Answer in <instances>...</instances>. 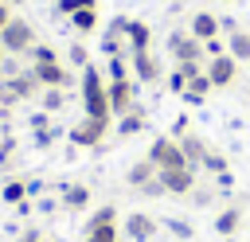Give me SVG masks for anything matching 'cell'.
Here are the masks:
<instances>
[{
	"instance_id": "39",
	"label": "cell",
	"mask_w": 250,
	"mask_h": 242,
	"mask_svg": "<svg viewBox=\"0 0 250 242\" xmlns=\"http://www.w3.org/2000/svg\"><path fill=\"white\" fill-rule=\"evenodd\" d=\"M215 187H219V191H230V187H234V176H230V172L215 176Z\"/></svg>"
},
{
	"instance_id": "13",
	"label": "cell",
	"mask_w": 250,
	"mask_h": 242,
	"mask_svg": "<svg viewBox=\"0 0 250 242\" xmlns=\"http://www.w3.org/2000/svg\"><path fill=\"white\" fill-rule=\"evenodd\" d=\"M125 47H129V55H137V51H152V27H148L145 20H129Z\"/></svg>"
},
{
	"instance_id": "29",
	"label": "cell",
	"mask_w": 250,
	"mask_h": 242,
	"mask_svg": "<svg viewBox=\"0 0 250 242\" xmlns=\"http://www.w3.org/2000/svg\"><path fill=\"white\" fill-rule=\"evenodd\" d=\"M121 234H117V226H94V230H86V242H117Z\"/></svg>"
},
{
	"instance_id": "47",
	"label": "cell",
	"mask_w": 250,
	"mask_h": 242,
	"mask_svg": "<svg viewBox=\"0 0 250 242\" xmlns=\"http://www.w3.org/2000/svg\"><path fill=\"white\" fill-rule=\"evenodd\" d=\"M117 242H121V238H117Z\"/></svg>"
},
{
	"instance_id": "11",
	"label": "cell",
	"mask_w": 250,
	"mask_h": 242,
	"mask_svg": "<svg viewBox=\"0 0 250 242\" xmlns=\"http://www.w3.org/2000/svg\"><path fill=\"white\" fill-rule=\"evenodd\" d=\"M156 219L152 215H145V211H133V215H125V238L129 242H152L156 238Z\"/></svg>"
},
{
	"instance_id": "28",
	"label": "cell",
	"mask_w": 250,
	"mask_h": 242,
	"mask_svg": "<svg viewBox=\"0 0 250 242\" xmlns=\"http://www.w3.org/2000/svg\"><path fill=\"white\" fill-rule=\"evenodd\" d=\"M133 70H129V62H125V55H109V82H117V78H129Z\"/></svg>"
},
{
	"instance_id": "43",
	"label": "cell",
	"mask_w": 250,
	"mask_h": 242,
	"mask_svg": "<svg viewBox=\"0 0 250 242\" xmlns=\"http://www.w3.org/2000/svg\"><path fill=\"white\" fill-rule=\"evenodd\" d=\"M78 8H98V0H78Z\"/></svg>"
},
{
	"instance_id": "30",
	"label": "cell",
	"mask_w": 250,
	"mask_h": 242,
	"mask_svg": "<svg viewBox=\"0 0 250 242\" xmlns=\"http://www.w3.org/2000/svg\"><path fill=\"white\" fill-rule=\"evenodd\" d=\"M66 59H70V66H90V51L82 47V43H70V51H66Z\"/></svg>"
},
{
	"instance_id": "37",
	"label": "cell",
	"mask_w": 250,
	"mask_h": 242,
	"mask_svg": "<svg viewBox=\"0 0 250 242\" xmlns=\"http://www.w3.org/2000/svg\"><path fill=\"white\" fill-rule=\"evenodd\" d=\"M55 12L59 16H74L78 12V0H55Z\"/></svg>"
},
{
	"instance_id": "44",
	"label": "cell",
	"mask_w": 250,
	"mask_h": 242,
	"mask_svg": "<svg viewBox=\"0 0 250 242\" xmlns=\"http://www.w3.org/2000/svg\"><path fill=\"white\" fill-rule=\"evenodd\" d=\"M8 4H23V0H8Z\"/></svg>"
},
{
	"instance_id": "40",
	"label": "cell",
	"mask_w": 250,
	"mask_h": 242,
	"mask_svg": "<svg viewBox=\"0 0 250 242\" xmlns=\"http://www.w3.org/2000/svg\"><path fill=\"white\" fill-rule=\"evenodd\" d=\"M51 125V117H47V109L43 113H31V129H47Z\"/></svg>"
},
{
	"instance_id": "27",
	"label": "cell",
	"mask_w": 250,
	"mask_h": 242,
	"mask_svg": "<svg viewBox=\"0 0 250 242\" xmlns=\"http://www.w3.org/2000/svg\"><path fill=\"white\" fill-rule=\"evenodd\" d=\"M27 55H31V66H35V62H59L55 47H47V43H35V47H31Z\"/></svg>"
},
{
	"instance_id": "22",
	"label": "cell",
	"mask_w": 250,
	"mask_h": 242,
	"mask_svg": "<svg viewBox=\"0 0 250 242\" xmlns=\"http://www.w3.org/2000/svg\"><path fill=\"white\" fill-rule=\"evenodd\" d=\"M70 23H74L78 35H90V31L98 27V8H78V12L70 16Z\"/></svg>"
},
{
	"instance_id": "26",
	"label": "cell",
	"mask_w": 250,
	"mask_h": 242,
	"mask_svg": "<svg viewBox=\"0 0 250 242\" xmlns=\"http://www.w3.org/2000/svg\"><path fill=\"white\" fill-rule=\"evenodd\" d=\"M39 98H43V109H47V113H59V109L66 105V90H55V86H51V90H43Z\"/></svg>"
},
{
	"instance_id": "12",
	"label": "cell",
	"mask_w": 250,
	"mask_h": 242,
	"mask_svg": "<svg viewBox=\"0 0 250 242\" xmlns=\"http://www.w3.org/2000/svg\"><path fill=\"white\" fill-rule=\"evenodd\" d=\"M125 31H129V16H117L109 27H105V35H102V51L105 55H125L129 47H125Z\"/></svg>"
},
{
	"instance_id": "41",
	"label": "cell",
	"mask_w": 250,
	"mask_h": 242,
	"mask_svg": "<svg viewBox=\"0 0 250 242\" xmlns=\"http://www.w3.org/2000/svg\"><path fill=\"white\" fill-rule=\"evenodd\" d=\"M16 242H43V234H39V230H20Z\"/></svg>"
},
{
	"instance_id": "18",
	"label": "cell",
	"mask_w": 250,
	"mask_h": 242,
	"mask_svg": "<svg viewBox=\"0 0 250 242\" xmlns=\"http://www.w3.org/2000/svg\"><path fill=\"white\" fill-rule=\"evenodd\" d=\"M145 125H148V113H145V105H133L129 113H121V117H117V133H121V137H137Z\"/></svg>"
},
{
	"instance_id": "8",
	"label": "cell",
	"mask_w": 250,
	"mask_h": 242,
	"mask_svg": "<svg viewBox=\"0 0 250 242\" xmlns=\"http://www.w3.org/2000/svg\"><path fill=\"white\" fill-rule=\"evenodd\" d=\"M203 70H207V78H211L215 90H227V86H234V78H238V59L219 55V59H207Z\"/></svg>"
},
{
	"instance_id": "34",
	"label": "cell",
	"mask_w": 250,
	"mask_h": 242,
	"mask_svg": "<svg viewBox=\"0 0 250 242\" xmlns=\"http://www.w3.org/2000/svg\"><path fill=\"white\" fill-rule=\"evenodd\" d=\"M188 199H191V203H195V207H207V203H211V199H215V191H211V187H199V183H195V187H191V195H188Z\"/></svg>"
},
{
	"instance_id": "6",
	"label": "cell",
	"mask_w": 250,
	"mask_h": 242,
	"mask_svg": "<svg viewBox=\"0 0 250 242\" xmlns=\"http://www.w3.org/2000/svg\"><path fill=\"white\" fill-rule=\"evenodd\" d=\"M105 129H109V121H98V117H82L66 137H70V144L74 148H98L102 141H105Z\"/></svg>"
},
{
	"instance_id": "35",
	"label": "cell",
	"mask_w": 250,
	"mask_h": 242,
	"mask_svg": "<svg viewBox=\"0 0 250 242\" xmlns=\"http://www.w3.org/2000/svg\"><path fill=\"white\" fill-rule=\"evenodd\" d=\"M137 191H141V195H148V199H156V195H164V183H160V172H156V176H152V180H148L145 187H137Z\"/></svg>"
},
{
	"instance_id": "4",
	"label": "cell",
	"mask_w": 250,
	"mask_h": 242,
	"mask_svg": "<svg viewBox=\"0 0 250 242\" xmlns=\"http://www.w3.org/2000/svg\"><path fill=\"white\" fill-rule=\"evenodd\" d=\"M168 55L176 59V62H203L207 55H203V43L191 35V31H172L168 35Z\"/></svg>"
},
{
	"instance_id": "5",
	"label": "cell",
	"mask_w": 250,
	"mask_h": 242,
	"mask_svg": "<svg viewBox=\"0 0 250 242\" xmlns=\"http://www.w3.org/2000/svg\"><path fill=\"white\" fill-rule=\"evenodd\" d=\"M105 94H109V113L121 117L137 105V78H117V82H105Z\"/></svg>"
},
{
	"instance_id": "25",
	"label": "cell",
	"mask_w": 250,
	"mask_h": 242,
	"mask_svg": "<svg viewBox=\"0 0 250 242\" xmlns=\"http://www.w3.org/2000/svg\"><path fill=\"white\" fill-rule=\"evenodd\" d=\"M0 195H4V203H12V207H16V203H23V199H27V183H23V180H8V183L0 187Z\"/></svg>"
},
{
	"instance_id": "2",
	"label": "cell",
	"mask_w": 250,
	"mask_h": 242,
	"mask_svg": "<svg viewBox=\"0 0 250 242\" xmlns=\"http://www.w3.org/2000/svg\"><path fill=\"white\" fill-rule=\"evenodd\" d=\"M0 47H4V55H27L35 47V27L20 16H12L8 27L0 31Z\"/></svg>"
},
{
	"instance_id": "17",
	"label": "cell",
	"mask_w": 250,
	"mask_h": 242,
	"mask_svg": "<svg viewBox=\"0 0 250 242\" xmlns=\"http://www.w3.org/2000/svg\"><path fill=\"white\" fill-rule=\"evenodd\" d=\"M238 226H242V203H230L215 215V234L230 238V234H238Z\"/></svg>"
},
{
	"instance_id": "10",
	"label": "cell",
	"mask_w": 250,
	"mask_h": 242,
	"mask_svg": "<svg viewBox=\"0 0 250 242\" xmlns=\"http://www.w3.org/2000/svg\"><path fill=\"white\" fill-rule=\"evenodd\" d=\"M160 183H164V195H191V187H195V168H168V172H160Z\"/></svg>"
},
{
	"instance_id": "3",
	"label": "cell",
	"mask_w": 250,
	"mask_h": 242,
	"mask_svg": "<svg viewBox=\"0 0 250 242\" xmlns=\"http://www.w3.org/2000/svg\"><path fill=\"white\" fill-rule=\"evenodd\" d=\"M148 160L156 164V172H168V168H184V164H188L176 137H156V141L148 144Z\"/></svg>"
},
{
	"instance_id": "1",
	"label": "cell",
	"mask_w": 250,
	"mask_h": 242,
	"mask_svg": "<svg viewBox=\"0 0 250 242\" xmlns=\"http://www.w3.org/2000/svg\"><path fill=\"white\" fill-rule=\"evenodd\" d=\"M78 90H82V109H86V117H98V121H109V117H113V113H109L105 78H102V70H98L94 62H90V66H82Z\"/></svg>"
},
{
	"instance_id": "9",
	"label": "cell",
	"mask_w": 250,
	"mask_h": 242,
	"mask_svg": "<svg viewBox=\"0 0 250 242\" xmlns=\"http://www.w3.org/2000/svg\"><path fill=\"white\" fill-rule=\"evenodd\" d=\"M31 70H35V78H39V86H43V90H51V86H55V90L74 86V74H70L62 62H35Z\"/></svg>"
},
{
	"instance_id": "16",
	"label": "cell",
	"mask_w": 250,
	"mask_h": 242,
	"mask_svg": "<svg viewBox=\"0 0 250 242\" xmlns=\"http://www.w3.org/2000/svg\"><path fill=\"white\" fill-rule=\"evenodd\" d=\"M211 90H215V86H211V78H207V70H199V74H191V78H188V90H184L180 98H184L188 105H203Z\"/></svg>"
},
{
	"instance_id": "45",
	"label": "cell",
	"mask_w": 250,
	"mask_h": 242,
	"mask_svg": "<svg viewBox=\"0 0 250 242\" xmlns=\"http://www.w3.org/2000/svg\"><path fill=\"white\" fill-rule=\"evenodd\" d=\"M0 59H4V47H0Z\"/></svg>"
},
{
	"instance_id": "14",
	"label": "cell",
	"mask_w": 250,
	"mask_h": 242,
	"mask_svg": "<svg viewBox=\"0 0 250 242\" xmlns=\"http://www.w3.org/2000/svg\"><path fill=\"white\" fill-rule=\"evenodd\" d=\"M188 31H191L199 43H207V39H215L223 27H219V16H215V12H195L191 23H188Z\"/></svg>"
},
{
	"instance_id": "38",
	"label": "cell",
	"mask_w": 250,
	"mask_h": 242,
	"mask_svg": "<svg viewBox=\"0 0 250 242\" xmlns=\"http://www.w3.org/2000/svg\"><path fill=\"white\" fill-rule=\"evenodd\" d=\"M184 133H191V125H188V117H176V121H172V137L180 141Z\"/></svg>"
},
{
	"instance_id": "20",
	"label": "cell",
	"mask_w": 250,
	"mask_h": 242,
	"mask_svg": "<svg viewBox=\"0 0 250 242\" xmlns=\"http://www.w3.org/2000/svg\"><path fill=\"white\" fill-rule=\"evenodd\" d=\"M62 207L66 211H86L90 207V187L86 183H66L62 187Z\"/></svg>"
},
{
	"instance_id": "7",
	"label": "cell",
	"mask_w": 250,
	"mask_h": 242,
	"mask_svg": "<svg viewBox=\"0 0 250 242\" xmlns=\"http://www.w3.org/2000/svg\"><path fill=\"white\" fill-rule=\"evenodd\" d=\"M129 70H133V78L145 82V86H156V82L164 78V66H160V59H156L152 51H137V55H129Z\"/></svg>"
},
{
	"instance_id": "48",
	"label": "cell",
	"mask_w": 250,
	"mask_h": 242,
	"mask_svg": "<svg viewBox=\"0 0 250 242\" xmlns=\"http://www.w3.org/2000/svg\"><path fill=\"white\" fill-rule=\"evenodd\" d=\"M43 242H47V238H43Z\"/></svg>"
},
{
	"instance_id": "23",
	"label": "cell",
	"mask_w": 250,
	"mask_h": 242,
	"mask_svg": "<svg viewBox=\"0 0 250 242\" xmlns=\"http://www.w3.org/2000/svg\"><path fill=\"white\" fill-rule=\"evenodd\" d=\"M203 172H211V176H223V172H230V160L219 152V148H207V156H203V164H199Z\"/></svg>"
},
{
	"instance_id": "24",
	"label": "cell",
	"mask_w": 250,
	"mask_h": 242,
	"mask_svg": "<svg viewBox=\"0 0 250 242\" xmlns=\"http://www.w3.org/2000/svg\"><path fill=\"white\" fill-rule=\"evenodd\" d=\"M94 226H117V207H113V203H105V207H98V211L90 215V222H86V230H94Z\"/></svg>"
},
{
	"instance_id": "31",
	"label": "cell",
	"mask_w": 250,
	"mask_h": 242,
	"mask_svg": "<svg viewBox=\"0 0 250 242\" xmlns=\"http://www.w3.org/2000/svg\"><path fill=\"white\" fill-rule=\"evenodd\" d=\"M164 226H168V230H172L176 238H184V242H188V238L195 234V226H191V222H184V219H164Z\"/></svg>"
},
{
	"instance_id": "21",
	"label": "cell",
	"mask_w": 250,
	"mask_h": 242,
	"mask_svg": "<svg viewBox=\"0 0 250 242\" xmlns=\"http://www.w3.org/2000/svg\"><path fill=\"white\" fill-rule=\"evenodd\" d=\"M152 176H156V164H152V160L145 156V160H137V164H133V168L125 172V183H129V187H145V183H148Z\"/></svg>"
},
{
	"instance_id": "33",
	"label": "cell",
	"mask_w": 250,
	"mask_h": 242,
	"mask_svg": "<svg viewBox=\"0 0 250 242\" xmlns=\"http://www.w3.org/2000/svg\"><path fill=\"white\" fill-rule=\"evenodd\" d=\"M55 137H59V129H55V125H47V129H35V137H31V141H35V148H47Z\"/></svg>"
},
{
	"instance_id": "46",
	"label": "cell",
	"mask_w": 250,
	"mask_h": 242,
	"mask_svg": "<svg viewBox=\"0 0 250 242\" xmlns=\"http://www.w3.org/2000/svg\"><path fill=\"white\" fill-rule=\"evenodd\" d=\"M0 4H8V0H0Z\"/></svg>"
},
{
	"instance_id": "19",
	"label": "cell",
	"mask_w": 250,
	"mask_h": 242,
	"mask_svg": "<svg viewBox=\"0 0 250 242\" xmlns=\"http://www.w3.org/2000/svg\"><path fill=\"white\" fill-rule=\"evenodd\" d=\"M227 55L238 62H250V31H242V27L227 31Z\"/></svg>"
},
{
	"instance_id": "15",
	"label": "cell",
	"mask_w": 250,
	"mask_h": 242,
	"mask_svg": "<svg viewBox=\"0 0 250 242\" xmlns=\"http://www.w3.org/2000/svg\"><path fill=\"white\" fill-rule=\"evenodd\" d=\"M207 141L199 137V133H184L180 137V152H184V160H188V168H199L203 164V156H207Z\"/></svg>"
},
{
	"instance_id": "36",
	"label": "cell",
	"mask_w": 250,
	"mask_h": 242,
	"mask_svg": "<svg viewBox=\"0 0 250 242\" xmlns=\"http://www.w3.org/2000/svg\"><path fill=\"white\" fill-rule=\"evenodd\" d=\"M12 148H16V141H12V137H4V141H0V168H8V164H12Z\"/></svg>"
},
{
	"instance_id": "42",
	"label": "cell",
	"mask_w": 250,
	"mask_h": 242,
	"mask_svg": "<svg viewBox=\"0 0 250 242\" xmlns=\"http://www.w3.org/2000/svg\"><path fill=\"white\" fill-rule=\"evenodd\" d=\"M8 20H12V4H0V31L8 27Z\"/></svg>"
},
{
	"instance_id": "32",
	"label": "cell",
	"mask_w": 250,
	"mask_h": 242,
	"mask_svg": "<svg viewBox=\"0 0 250 242\" xmlns=\"http://www.w3.org/2000/svg\"><path fill=\"white\" fill-rule=\"evenodd\" d=\"M203 55H207V59H219V55H227V39H223V35L207 39V43H203Z\"/></svg>"
}]
</instances>
